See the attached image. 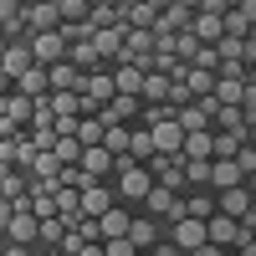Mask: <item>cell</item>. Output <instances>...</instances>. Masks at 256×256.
Returning <instances> with one entry per match:
<instances>
[{
  "mask_svg": "<svg viewBox=\"0 0 256 256\" xmlns=\"http://www.w3.org/2000/svg\"><path fill=\"white\" fill-rule=\"evenodd\" d=\"M241 148H246L241 134H216V159H241Z\"/></svg>",
  "mask_w": 256,
  "mask_h": 256,
  "instance_id": "obj_24",
  "label": "cell"
},
{
  "mask_svg": "<svg viewBox=\"0 0 256 256\" xmlns=\"http://www.w3.org/2000/svg\"><path fill=\"white\" fill-rule=\"evenodd\" d=\"M46 108H52L56 118H82V98H77V92H52Z\"/></svg>",
  "mask_w": 256,
  "mask_h": 256,
  "instance_id": "obj_21",
  "label": "cell"
},
{
  "mask_svg": "<svg viewBox=\"0 0 256 256\" xmlns=\"http://www.w3.org/2000/svg\"><path fill=\"white\" fill-rule=\"evenodd\" d=\"M36 67V56H31V46H26V41H10V46H6V62H0V72H6L10 82H20V77H26Z\"/></svg>",
  "mask_w": 256,
  "mask_h": 256,
  "instance_id": "obj_11",
  "label": "cell"
},
{
  "mask_svg": "<svg viewBox=\"0 0 256 256\" xmlns=\"http://www.w3.org/2000/svg\"><path fill=\"white\" fill-rule=\"evenodd\" d=\"M6 241L10 246H41V220L31 216V210H16V220H10V230H6Z\"/></svg>",
  "mask_w": 256,
  "mask_h": 256,
  "instance_id": "obj_7",
  "label": "cell"
},
{
  "mask_svg": "<svg viewBox=\"0 0 256 256\" xmlns=\"http://www.w3.org/2000/svg\"><path fill=\"white\" fill-rule=\"evenodd\" d=\"M148 190H154V174H148V164L118 159V174H113V195H118V205H128V210L138 205V210H144Z\"/></svg>",
  "mask_w": 256,
  "mask_h": 256,
  "instance_id": "obj_1",
  "label": "cell"
},
{
  "mask_svg": "<svg viewBox=\"0 0 256 256\" xmlns=\"http://www.w3.org/2000/svg\"><path fill=\"white\" fill-rule=\"evenodd\" d=\"M128 230H134V210H128V205H113L108 216L98 220V241H123Z\"/></svg>",
  "mask_w": 256,
  "mask_h": 256,
  "instance_id": "obj_9",
  "label": "cell"
},
{
  "mask_svg": "<svg viewBox=\"0 0 256 256\" xmlns=\"http://www.w3.org/2000/svg\"><path fill=\"white\" fill-rule=\"evenodd\" d=\"M216 210H220L216 190H190V195H184V216H190V220H210Z\"/></svg>",
  "mask_w": 256,
  "mask_h": 256,
  "instance_id": "obj_18",
  "label": "cell"
},
{
  "mask_svg": "<svg viewBox=\"0 0 256 256\" xmlns=\"http://www.w3.org/2000/svg\"><path fill=\"white\" fill-rule=\"evenodd\" d=\"M113 159H128V148H134V128H108V138H102Z\"/></svg>",
  "mask_w": 256,
  "mask_h": 256,
  "instance_id": "obj_22",
  "label": "cell"
},
{
  "mask_svg": "<svg viewBox=\"0 0 256 256\" xmlns=\"http://www.w3.org/2000/svg\"><path fill=\"white\" fill-rule=\"evenodd\" d=\"M195 256H230V251H220V246H210V241H205V246H200Z\"/></svg>",
  "mask_w": 256,
  "mask_h": 256,
  "instance_id": "obj_31",
  "label": "cell"
},
{
  "mask_svg": "<svg viewBox=\"0 0 256 256\" xmlns=\"http://www.w3.org/2000/svg\"><path fill=\"white\" fill-rule=\"evenodd\" d=\"M123 36H128L123 26H113V31H98V36H92V46H98V56L108 62V67H118V62H123Z\"/></svg>",
  "mask_w": 256,
  "mask_h": 256,
  "instance_id": "obj_17",
  "label": "cell"
},
{
  "mask_svg": "<svg viewBox=\"0 0 256 256\" xmlns=\"http://www.w3.org/2000/svg\"><path fill=\"white\" fill-rule=\"evenodd\" d=\"M26 46H31V56H36V67H62V62H67V36H62V31L26 36Z\"/></svg>",
  "mask_w": 256,
  "mask_h": 256,
  "instance_id": "obj_2",
  "label": "cell"
},
{
  "mask_svg": "<svg viewBox=\"0 0 256 256\" xmlns=\"http://www.w3.org/2000/svg\"><path fill=\"white\" fill-rule=\"evenodd\" d=\"M102 138H108V123L102 118H82L77 123V144L82 148H102Z\"/></svg>",
  "mask_w": 256,
  "mask_h": 256,
  "instance_id": "obj_19",
  "label": "cell"
},
{
  "mask_svg": "<svg viewBox=\"0 0 256 256\" xmlns=\"http://www.w3.org/2000/svg\"><path fill=\"white\" fill-rule=\"evenodd\" d=\"M128 159H134V164L154 159V134H148V128H134V148H128Z\"/></svg>",
  "mask_w": 256,
  "mask_h": 256,
  "instance_id": "obj_23",
  "label": "cell"
},
{
  "mask_svg": "<svg viewBox=\"0 0 256 256\" xmlns=\"http://www.w3.org/2000/svg\"><path fill=\"white\" fill-rule=\"evenodd\" d=\"M118 10H123V26L128 31H154L159 16H164L159 0H118Z\"/></svg>",
  "mask_w": 256,
  "mask_h": 256,
  "instance_id": "obj_5",
  "label": "cell"
},
{
  "mask_svg": "<svg viewBox=\"0 0 256 256\" xmlns=\"http://www.w3.org/2000/svg\"><path fill=\"white\" fill-rule=\"evenodd\" d=\"M154 256H184V251H180V246H174V241H169V236H164V241H159V246H154Z\"/></svg>",
  "mask_w": 256,
  "mask_h": 256,
  "instance_id": "obj_28",
  "label": "cell"
},
{
  "mask_svg": "<svg viewBox=\"0 0 256 256\" xmlns=\"http://www.w3.org/2000/svg\"><path fill=\"white\" fill-rule=\"evenodd\" d=\"M10 220H16V205H10V200H0V236L10 230Z\"/></svg>",
  "mask_w": 256,
  "mask_h": 256,
  "instance_id": "obj_26",
  "label": "cell"
},
{
  "mask_svg": "<svg viewBox=\"0 0 256 256\" xmlns=\"http://www.w3.org/2000/svg\"><path fill=\"white\" fill-rule=\"evenodd\" d=\"M113 82H118V92H123V98H144L148 72L138 67V62H118V67H113Z\"/></svg>",
  "mask_w": 256,
  "mask_h": 256,
  "instance_id": "obj_13",
  "label": "cell"
},
{
  "mask_svg": "<svg viewBox=\"0 0 256 256\" xmlns=\"http://www.w3.org/2000/svg\"><path fill=\"white\" fill-rule=\"evenodd\" d=\"M236 184H246V169L236 159H216V169H210V190L226 195V190H236Z\"/></svg>",
  "mask_w": 256,
  "mask_h": 256,
  "instance_id": "obj_14",
  "label": "cell"
},
{
  "mask_svg": "<svg viewBox=\"0 0 256 256\" xmlns=\"http://www.w3.org/2000/svg\"><path fill=\"white\" fill-rule=\"evenodd\" d=\"M246 190H251V195H256V174H246Z\"/></svg>",
  "mask_w": 256,
  "mask_h": 256,
  "instance_id": "obj_34",
  "label": "cell"
},
{
  "mask_svg": "<svg viewBox=\"0 0 256 256\" xmlns=\"http://www.w3.org/2000/svg\"><path fill=\"white\" fill-rule=\"evenodd\" d=\"M164 236L174 241L184 256H195V251L210 241V230H205V220H190V216H184V220H169V226H164Z\"/></svg>",
  "mask_w": 256,
  "mask_h": 256,
  "instance_id": "obj_4",
  "label": "cell"
},
{
  "mask_svg": "<svg viewBox=\"0 0 256 256\" xmlns=\"http://www.w3.org/2000/svg\"><path fill=\"white\" fill-rule=\"evenodd\" d=\"M128 241L138 251H154L164 241V220H148V216H134V230H128Z\"/></svg>",
  "mask_w": 256,
  "mask_h": 256,
  "instance_id": "obj_16",
  "label": "cell"
},
{
  "mask_svg": "<svg viewBox=\"0 0 256 256\" xmlns=\"http://www.w3.org/2000/svg\"><path fill=\"white\" fill-rule=\"evenodd\" d=\"M184 164H216V128L184 134Z\"/></svg>",
  "mask_w": 256,
  "mask_h": 256,
  "instance_id": "obj_10",
  "label": "cell"
},
{
  "mask_svg": "<svg viewBox=\"0 0 256 256\" xmlns=\"http://www.w3.org/2000/svg\"><path fill=\"white\" fill-rule=\"evenodd\" d=\"M138 256H154V251H138Z\"/></svg>",
  "mask_w": 256,
  "mask_h": 256,
  "instance_id": "obj_35",
  "label": "cell"
},
{
  "mask_svg": "<svg viewBox=\"0 0 256 256\" xmlns=\"http://www.w3.org/2000/svg\"><path fill=\"white\" fill-rule=\"evenodd\" d=\"M113 205H118L113 180H98V184H88V190H82V216H88V220H102Z\"/></svg>",
  "mask_w": 256,
  "mask_h": 256,
  "instance_id": "obj_6",
  "label": "cell"
},
{
  "mask_svg": "<svg viewBox=\"0 0 256 256\" xmlns=\"http://www.w3.org/2000/svg\"><path fill=\"white\" fill-rule=\"evenodd\" d=\"M102 251H108V256H138V246L128 241V236L123 241H102Z\"/></svg>",
  "mask_w": 256,
  "mask_h": 256,
  "instance_id": "obj_25",
  "label": "cell"
},
{
  "mask_svg": "<svg viewBox=\"0 0 256 256\" xmlns=\"http://www.w3.org/2000/svg\"><path fill=\"white\" fill-rule=\"evenodd\" d=\"M220 200V216H230V220H246L251 210H256V195L246 184H236V190H226V195H216Z\"/></svg>",
  "mask_w": 256,
  "mask_h": 256,
  "instance_id": "obj_12",
  "label": "cell"
},
{
  "mask_svg": "<svg viewBox=\"0 0 256 256\" xmlns=\"http://www.w3.org/2000/svg\"><path fill=\"white\" fill-rule=\"evenodd\" d=\"M82 246H88V241H82V236H77V230H67V241H62V251H67V256H77Z\"/></svg>",
  "mask_w": 256,
  "mask_h": 256,
  "instance_id": "obj_27",
  "label": "cell"
},
{
  "mask_svg": "<svg viewBox=\"0 0 256 256\" xmlns=\"http://www.w3.org/2000/svg\"><path fill=\"white\" fill-rule=\"evenodd\" d=\"M62 6V26H88L92 20V0H56Z\"/></svg>",
  "mask_w": 256,
  "mask_h": 256,
  "instance_id": "obj_20",
  "label": "cell"
},
{
  "mask_svg": "<svg viewBox=\"0 0 256 256\" xmlns=\"http://www.w3.org/2000/svg\"><path fill=\"white\" fill-rule=\"evenodd\" d=\"M36 256H67L62 246H36Z\"/></svg>",
  "mask_w": 256,
  "mask_h": 256,
  "instance_id": "obj_32",
  "label": "cell"
},
{
  "mask_svg": "<svg viewBox=\"0 0 256 256\" xmlns=\"http://www.w3.org/2000/svg\"><path fill=\"white\" fill-rule=\"evenodd\" d=\"M16 92L31 98V102H46V98H52V72H46V67H31L26 77L16 82Z\"/></svg>",
  "mask_w": 256,
  "mask_h": 256,
  "instance_id": "obj_15",
  "label": "cell"
},
{
  "mask_svg": "<svg viewBox=\"0 0 256 256\" xmlns=\"http://www.w3.org/2000/svg\"><path fill=\"white\" fill-rule=\"evenodd\" d=\"M0 256H36V251H31V246H10V241H6V251H0Z\"/></svg>",
  "mask_w": 256,
  "mask_h": 256,
  "instance_id": "obj_29",
  "label": "cell"
},
{
  "mask_svg": "<svg viewBox=\"0 0 256 256\" xmlns=\"http://www.w3.org/2000/svg\"><path fill=\"white\" fill-rule=\"evenodd\" d=\"M77 256H108V251H102V241H92V246H82Z\"/></svg>",
  "mask_w": 256,
  "mask_h": 256,
  "instance_id": "obj_30",
  "label": "cell"
},
{
  "mask_svg": "<svg viewBox=\"0 0 256 256\" xmlns=\"http://www.w3.org/2000/svg\"><path fill=\"white\" fill-rule=\"evenodd\" d=\"M236 256H256V241H246V246H241V251H236Z\"/></svg>",
  "mask_w": 256,
  "mask_h": 256,
  "instance_id": "obj_33",
  "label": "cell"
},
{
  "mask_svg": "<svg viewBox=\"0 0 256 256\" xmlns=\"http://www.w3.org/2000/svg\"><path fill=\"white\" fill-rule=\"evenodd\" d=\"M26 31H31V36H41V31H62V6H56V0L26 6Z\"/></svg>",
  "mask_w": 256,
  "mask_h": 256,
  "instance_id": "obj_8",
  "label": "cell"
},
{
  "mask_svg": "<svg viewBox=\"0 0 256 256\" xmlns=\"http://www.w3.org/2000/svg\"><path fill=\"white\" fill-rule=\"evenodd\" d=\"M205 230H210V246H220V251H230V256H236V251L246 246V230H241V220L220 216V210H216V216L205 220Z\"/></svg>",
  "mask_w": 256,
  "mask_h": 256,
  "instance_id": "obj_3",
  "label": "cell"
}]
</instances>
